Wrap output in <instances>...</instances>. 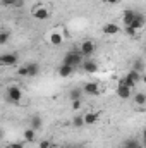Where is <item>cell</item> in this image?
I'll list each match as a JSON object with an SVG mask.
<instances>
[{
  "instance_id": "obj_21",
  "label": "cell",
  "mask_w": 146,
  "mask_h": 148,
  "mask_svg": "<svg viewBox=\"0 0 146 148\" xmlns=\"http://www.w3.org/2000/svg\"><path fill=\"white\" fill-rule=\"evenodd\" d=\"M72 124L76 126V127H83L84 126V121H83V115H76L72 119Z\"/></svg>"
},
{
  "instance_id": "obj_5",
  "label": "cell",
  "mask_w": 146,
  "mask_h": 148,
  "mask_svg": "<svg viewBox=\"0 0 146 148\" xmlns=\"http://www.w3.org/2000/svg\"><path fill=\"white\" fill-rule=\"evenodd\" d=\"M33 17L36 19V21H45V19H48L50 17V10L48 9H45V7H35L33 9Z\"/></svg>"
},
{
  "instance_id": "obj_7",
  "label": "cell",
  "mask_w": 146,
  "mask_h": 148,
  "mask_svg": "<svg viewBox=\"0 0 146 148\" xmlns=\"http://www.w3.org/2000/svg\"><path fill=\"white\" fill-rule=\"evenodd\" d=\"M48 41H50L52 47H60V45L64 43V36H62V33H59V31H52L50 36H48Z\"/></svg>"
},
{
  "instance_id": "obj_25",
  "label": "cell",
  "mask_w": 146,
  "mask_h": 148,
  "mask_svg": "<svg viewBox=\"0 0 146 148\" xmlns=\"http://www.w3.org/2000/svg\"><path fill=\"white\" fill-rule=\"evenodd\" d=\"M19 74H21V76H24V77H28V67H26V66L19 67Z\"/></svg>"
},
{
  "instance_id": "obj_33",
  "label": "cell",
  "mask_w": 146,
  "mask_h": 148,
  "mask_svg": "<svg viewBox=\"0 0 146 148\" xmlns=\"http://www.w3.org/2000/svg\"><path fill=\"white\" fill-rule=\"evenodd\" d=\"M0 2H2V3H3V2H7V0H0Z\"/></svg>"
},
{
  "instance_id": "obj_30",
  "label": "cell",
  "mask_w": 146,
  "mask_h": 148,
  "mask_svg": "<svg viewBox=\"0 0 146 148\" xmlns=\"http://www.w3.org/2000/svg\"><path fill=\"white\" fill-rule=\"evenodd\" d=\"M105 2H107V3H110V5H113V3H117L119 0H105Z\"/></svg>"
},
{
  "instance_id": "obj_15",
  "label": "cell",
  "mask_w": 146,
  "mask_h": 148,
  "mask_svg": "<svg viewBox=\"0 0 146 148\" xmlns=\"http://www.w3.org/2000/svg\"><path fill=\"white\" fill-rule=\"evenodd\" d=\"M26 67H28V77H36L38 74H40V66H38L36 62H31Z\"/></svg>"
},
{
  "instance_id": "obj_6",
  "label": "cell",
  "mask_w": 146,
  "mask_h": 148,
  "mask_svg": "<svg viewBox=\"0 0 146 148\" xmlns=\"http://www.w3.org/2000/svg\"><path fill=\"white\" fill-rule=\"evenodd\" d=\"M0 64L2 66H16L17 55L16 53H3V55H0Z\"/></svg>"
},
{
  "instance_id": "obj_13",
  "label": "cell",
  "mask_w": 146,
  "mask_h": 148,
  "mask_svg": "<svg viewBox=\"0 0 146 148\" xmlns=\"http://www.w3.org/2000/svg\"><path fill=\"white\" fill-rule=\"evenodd\" d=\"M103 33H105V35H108V36H113V35H117V33H119V26H117V24H113V23H108V24H105V26H103Z\"/></svg>"
},
{
  "instance_id": "obj_9",
  "label": "cell",
  "mask_w": 146,
  "mask_h": 148,
  "mask_svg": "<svg viewBox=\"0 0 146 148\" xmlns=\"http://www.w3.org/2000/svg\"><path fill=\"white\" fill-rule=\"evenodd\" d=\"M81 64H83V69L88 74H95L98 71V64H96L95 60H83Z\"/></svg>"
},
{
  "instance_id": "obj_12",
  "label": "cell",
  "mask_w": 146,
  "mask_h": 148,
  "mask_svg": "<svg viewBox=\"0 0 146 148\" xmlns=\"http://www.w3.org/2000/svg\"><path fill=\"white\" fill-rule=\"evenodd\" d=\"M83 93L96 95V93H98V83H86V84H84V88H83Z\"/></svg>"
},
{
  "instance_id": "obj_31",
  "label": "cell",
  "mask_w": 146,
  "mask_h": 148,
  "mask_svg": "<svg viewBox=\"0 0 146 148\" xmlns=\"http://www.w3.org/2000/svg\"><path fill=\"white\" fill-rule=\"evenodd\" d=\"M2 138H3V131L0 129V141H2Z\"/></svg>"
},
{
  "instance_id": "obj_1",
  "label": "cell",
  "mask_w": 146,
  "mask_h": 148,
  "mask_svg": "<svg viewBox=\"0 0 146 148\" xmlns=\"http://www.w3.org/2000/svg\"><path fill=\"white\" fill-rule=\"evenodd\" d=\"M83 60H84V59H83L81 52H79V50H72V52H69V53H65V55H64L62 64L71 66V67H76V66H79Z\"/></svg>"
},
{
  "instance_id": "obj_28",
  "label": "cell",
  "mask_w": 146,
  "mask_h": 148,
  "mask_svg": "<svg viewBox=\"0 0 146 148\" xmlns=\"http://www.w3.org/2000/svg\"><path fill=\"white\" fill-rule=\"evenodd\" d=\"M50 147H52V143H50V141H46V140L40 143V148H50Z\"/></svg>"
},
{
  "instance_id": "obj_24",
  "label": "cell",
  "mask_w": 146,
  "mask_h": 148,
  "mask_svg": "<svg viewBox=\"0 0 146 148\" xmlns=\"http://www.w3.org/2000/svg\"><path fill=\"white\" fill-rule=\"evenodd\" d=\"M7 148H24V143L23 141H14V143H9Z\"/></svg>"
},
{
  "instance_id": "obj_27",
  "label": "cell",
  "mask_w": 146,
  "mask_h": 148,
  "mask_svg": "<svg viewBox=\"0 0 146 148\" xmlns=\"http://www.w3.org/2000/svg\"><path fill=\"white\" fill-rule=\"evenodd\" d=\"M126 33H127V35H129V36H132V35H134V33H136V29H132V28H131V26H126Z\"/></svg>"
},
{
  "instance_id": "obj_26",
  "label": "cell",
  "mask_w": 146,
  "mask_h": 148,
  "mask_svg": "<svg viewBox=\"0 0 146 148\" xmlns=\"http://www.w3.org/2000/svg\"><path fill=\"white\" fill-rule=\"evenodd\" d=\"M72 109L74 110H79L81 109V100H72Z\"/></svg>"
},
{
  "instance_id": "obj_16",
  "label": "cell",
  "mask_w": 146,
  "mask_h": 148,
  "mask_svg": "<svg viewBox=\"0 0 146 148\" xmlns=\"http://www.w3.org/2000/svg\"><path fill=\"white\" fill-rule=\"evenodd\" d=\"M41 126H43V119H41V115H33L31 117V129H35V131H38V129H41Z\"/></svg>"
},
{
  "instance_id": "obj_29",
  "label": "cell",
  "mask_w": 146,
  "mask_h": 148,
  "mask_svg": "<svg viewBox=\"0 0 146 148\" xmlns=\"http://www.w3.org/2000/svg\"><path fill=\"white\" fill-rule=\"evenodd\" d=\"M24 0H14V7H23Z\"/></svg>"
},
{
  "instance_id": "obj_22",
  "label": "cell",
  "mask_w": 146,
  "mask_h": 148,
  "mask_svg": "<svg viewBox=\"0 0 146 148\" xmlns=\"http://www.w3.org/2000/svg\"><path fill=\"white\" fill-rule=\"evenodd\" d=\"M132 69H134V71H138V73L141 74V73H143V60H141V59H138V60L134 62Z\"/></svg>"
},
{
  "instance_id": "obj_11",
  "label": "cell",
  "mask_w": 146,
  "mask_h": 148,
  "mask_svg": "<svg viewBox=\"0 0 146 148\" xmlns=\"http://www.w3.org/2000/svg\"><path fill=\"white\" fill-rule=\"evenodd\" d=\"M83 121H84L86 126H91V124H95L98 121V114L96 112H88V114L83 115Z\"/></svg>"
},
{
  "instance_id": "obj_2",
  "label": "cell",
  "mask_w": 146,
  "mask_h": 148,
  "mask_svg": "<svg viewBox=\"0 0 146 148\" xmlns=\"http://www.w3.org/2000/svg\"><path fill=\"white\" fill-rule=\"evenodd\" d=\"M139 77H141V74L138 73V71H134V69H131L129 73L126 74V77L120 81V84H124V86H127V88H134V86L138 84Z\"/></svg>"
},
{
  "instance_id": "obj_3",
  "label": "cell",
  "mask_w": 146,
  "mask_h": 148,
  "mask_svg": "<svg viewBox=\"0 0 146 148\" xmlns=\"http://www.w3.org/2000/svg\"><path fill=\"white\" fill-rule=\"evenodd\" d=\"M21 98H23V91L19 86H9L7 88V100L10 103H17Z\"/></svg>"
},
{
  "instance_id": "obj_8",
  "label": "cell",
  "mask_w": 146,
  "mask_h": 148,
  "mask_svg": "<svg viewBox=\"0 0 146 148\" xmlns=\"http://www.w3.org/2000/svg\"><path fill=\"white\" fill-rule=\"evenodd\" d=\"M139 14H141V12H138V10H132V9L126 10V12H124V16H122V19H124L126 26H129V24H131L134 19H138V17H139Z\"/></svg>"
},
{
  "instance_id": "obj_17",
  "label": "cell",
  "mask_w": 146,
  "mask_h": 148,
  "mask_svg": "<svg viewBox=\"0 0 146 148\" xmlns=\"http://www.w3.org/2000/svg\"><path fill=\"white\" fill-rule=\"evenodd\" d=\"M72 73H74V67L65 66V64H62V66H60V69H59V74H60L62 77H69Z\"/></svg>"
},
{
  "instance_id": "obj_18",
  "label": "cell",
  "mask_w": 146,
  "mask_h": 148,
  "mask_svg": "<svg viewBox=\"0 0 146 148\" xmlns=\"http://www.w3.org/2000/svg\"><path fill=\"white\" fill-rule=\"evenodd\" d=\"M81 95H83V88H72L69 91V98L71 100H81Z\"/></svg>"
},
{
  "instance_id": "obj_10",
  "label": "cell",
  "mask_w": 146,
  "mask_h": 148,
  "mask_svg": "<svg viewBox=\"0 0 146 148\" xmlns=\"http://www.w3.org/2000/svg\"><path fill=\"white\" fill-rule=\"evenodd\" d=\"M117 97L122 98V100H127L131 97V88H127V86H124V84L119 83V86H117Z\"/></svg>"
},
{
  "instance_id": "obj_20",
  "label": "cell",
  "mask_w": 146,
  "mask_h": 148,
  "mask_svg": "<svg viewBox=\"0 0 146 148\" xmlns=\"http://www.w3.org/2000/svg\"><path fill=\"white\" fill-rule=\"evenodd\" d=\"M10 38V33L9 31H0V45H5Z\"/></svg>"
},
{
  "instance_id": "obj_34",
  "label": "cell",
  "mask_w": 146,
  "mask_h": 148,
  "mask_svg": "<svg viewBox=\"0 0 146 148\" xmlns=\"http://www.w3.org/2000/svg\"><path fill=\"white\" fill-rule=\"evenodd\" d=\"M0 67H2V64H0Z\"/></svg>"
},
{
  "instance_id": "obj_23",
  "label": "cell",
  "mask_w": 146,
  "mask_h": 148,
  "mask_svg": "<svg viewBox=\"0 0 146 148\" xmlns=\"http://www.w3.org/2000/svg\"><path fill=\"white\" fill-rule=\"evenodd\" d=\"M124 145H126V147H131V148H141V145H139L136 140H127Z\"/></svg>"
},
{
  "instance_id": "obj_14",
  "label": "cell",
  "mask_w": 146,
  "mask_h": 148,
  "mask_svg": "<svg viewBox=\"0 0 146 148\" xmlns=\"http://www.w3.org/2000/svg\"><path fill=\"white\" fill-rule=\"evenodd\" d=\"M23 138H24V141L31 143V141H35V140H36V131H35V129H31V127H28V129H24Z\"/></svg>"
},
{
  "instance_id": "obj_19",
  "label": "cell",
  "mask_w": 146,
  "mask_h": 148,
  "mask_svg": "<svg viewBox=\"0 0 146 148\" xmlns=\"http://www.w3.org/2000/svg\"><path fill=\"white\" fill-rule=\"evenodd\" d=\"M134 103L139 105V107H143V105L146 103V95L145 93H138V95L134 97Z\"/></svg>"
},
{
  "instance_id": "obj_4",
  "label": "cell",
  "mask_w": 146,
  "mask_h": 148,
  "mask_svg": "<svg viewBox=\"0 0 146 148\" xmlns=\"http://www.w3.org/2000/svg\"><path fill=\"white\" fill-rule=\"evenodd\" d=\"M79 52H81V55H83V57H91V53L95 52V43H93L91 40H86V41H83V43H81V48H79Z\"/></svg>"
},
{
  "instance_id": "obj_32",
  "label": "cell",
  "mask_w": 146,
  "mask_h": 148,
  "mask_svg": "<svg viewBox=\"0 0 146 148\" xmlns=\"http://www.w3.org/2000/svg\"><path fill=\"white\" fill-rule=\"evenodd\" d=\"M122 148H131V147H126V145H124V147H122Z\"/></svg>"
}]
</instances>
